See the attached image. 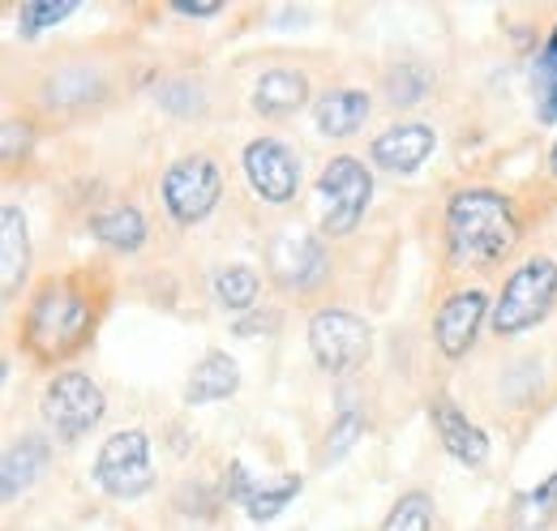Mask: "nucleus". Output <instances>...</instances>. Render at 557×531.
<instances>
[{
  "mask_svg": "<svg viewBox=\"0 0 557 531\" xmlns=\"http://www.w3.org/2000/svg\"><path fill=\"white\" fill-rule=\"evenodd\" d=\"M99 322V309L90 300V292L73 279L61 283H48L35 300H30V313H26V347L39 356V360H65L73 351H82L95 334Z\"/></svg>",
  "mask_w": 557,
  "mask_h": 531,
  "instance_id": "nucleus-2",
  "label": "nucleus"
},
{
  "mask_svg": "<svg viewBox=\"0 0 557 531\" xmlns=\"http://www.w3.org/2000/svg\"><path fill=\"white\" fill-rule=\"evenodd\" d=\"M433 146H437V133L429 129V125L408 121V125H395V129L382 133V137L369 146V155H373V163H377L382 172L412 176L420 163L433 155Z\"/></svg>",
  "mask_w": 557,
  "mask_h": 531,
  "instance_id": "nucleus-12",
  "label": "nucleus"
},
{
  "mask_svg": "<svg viewBox=\"0 0 557 531\" xmlns=\"http://www.w3.org/2000/svg\"><path fill=\"white\" fill-rule=\"evenodd\" d=\"M275 313L271 318H253V322H236V334H258V331H275Z\"/></svg>",
  "mask_w": 557,
  "mask_h": 531,
  "instance_id": "nucleus-32",
  "label": "nucleus"
},
{
  "mask_svg": "<svg viewBox=\"0 0 557 531\" xmlns=\"http://www.w3.org/2000/svg\"><path fill=\"white\" fill-rule=\"evenodd\" d=\"M554 300H557V262L554 258H528V262L506 279V287H502L488 322H493L497 334H523L528 326H536L541 318H549Z\"/></svg>",
  "mask_w": 557,
  "mask_h": 531,
  "instance_id": "nucleus-3",
  "label": "nucleus"
},
{
  "mask_svg": "<svg viewBox=\"0 0 557 531\" xmlns=\"http://www.w3.org/2000/svg\"><path fill=\"white\" fill-rule=\"evenodd\" d=\"M382 531H433V497H429L424 489H408V493L391 506Z\"/></svg>",
  "mask_w": 557,
  "mask_h": 531,
  "instance_id": "nucleus-25",
  "label": "nucleus"
},
{
  "mask_svg": "<svg viewBox=\"0 0 557 531\" xmlns=\"http://www.w3.org/2000/svg\"><path fill=\"white\" fill-rule=\"evenodd\" d=\"M309 99V77L300 69H267L253 86V112L258 116H287L305 108Z\"/></svg>",
  "mask_w": 557,
  "mask_h": 531,
  "instance_id": "nucleus-16",
  "label": "nucleus"
},
{
  "mask_svg": "<svg viewBox=\"0 0 557 531\" xmlns=\"http://www.w3.org/2000/svg\"><path fill=\"white\" fill-rule=\"evenodd\" d=\"M424 90H429V73L420 65H399L386 73V99H391V108H412L424 99Z\"/></svg>",
  "mask_w": 557,
  "mask_h": 531,
  "instance_id": "nucleus-28",
  "label": "nucleus"
},
{
  "mask_svg": "<svg viewBox=\"0 0 557 531\" xmlns=\"http://www.w3.org/2000/svg\"><path fill=\"white\" fill-rule=\"evenodd\" d=\"M159 103H163L168 112H176V116H189V112H198L202 90H198L194 82H172V86L159 90Z\"/></svg>",
  "mask_w": 557,
  "mask_h": 531,
  "instance_id": "nucleus-29",
  "label": "nucleus"
},
{
  "mask_svg": "<svg viewBox=\"0 0 557 531\" xmlns=\"http://www.w3.org/2000/svg\"><path fill=\"white\" fill-rule=\"evenodd\" d=\"M236 386H240L236 360H232L227 351H207V356L194 365V373H189L185 403H189V407H198V403H219V398L236 395Z\"/></svg>",
  "mask_w": 557,
  "mask_h": 531,
  "instance_id": "nucleus-17",
  "label": "nucleus"
},
{
  "mask_svg": "<svg viewBox=\"0 0 557 531\" xmlns=\"http://www.w3.org/2000/svg\"><path fill=\"white\" fill-rule=\"evenodd\" d=\"M549 172L557 176V141H554V150H549Z\"/></svg>",
  "mask_w": 557,
  "mask_h": 531,
  "instance_id": "nucleus-33",
  "label": "nucleus"
},
{
  "mask_svg": "<svg viewBox=\"0 0 557 531\" xmlns=\"http://www.w3.org/2000/svg\"><path fill=\"white\" fill-rule=\"evenodd\" d=\"M292 497H300V476H283L278 484H253L240 506H245V515L253 523H271V519H278L287 510Z\"/></svg>",
  "mask_w": 557,
  "mask_h": 531,
  "instance_id": "nucleus-24",
  "label": "nucleus"
},
{
  "mask_svg": "<svg viewBox=\"0 0 557 531\" xmlns=\"http://www.w3.org/2000/svg\"><path fill=\"white\" fill-rule=\"evenodd\" d=\"M223 198V172L210 155H185L163 172V206L176 223H202Z\"/></svg>",
  "mask_w": 557,
  "mask_h": 531,
  "instance_id": "nucleus-6",
  "label": "nucleus"
},
{
  "mask_svg": "<svg viewBox=\"0 0 557 531\" xmlns=\"http://www.w3.org/2000/svg\"><path fill=\"white\" fill-rule=\"evenodd\" d=\"M48 459H52V442L44 433H22L17 442H9L4 464H0V493H4V502H13L17 493H26L44 476Z\"/></svg>",
  "mask_w": 557,
  "mask_h": 531,
  "instance_id": "nucleus-15",
  "label": "nucleus"
},
{
  "mask_svg": "<svg viewBox=\"0 0 557 531\" xmlns=\"http://www.w3.org/2000/svg\"><path fill=\"white\" fill-rule=\"evenodd\" d=\"M90 236L116 254H138L141 240H146V219H141L138 206H108L99 214H90Z\"/></svg>",
  "mask_w": 557,
  "mask_h": 531,
  "instance_id": "nucleus-19",
  "label": "nucleus"
},
{
  "mask_svg": "<svg viewBox=\"0 0 557 531\" xmlns=\"http://www.w3.org/2000/svg\"><path fill=\"white\" fill-rule=\"evenodd\" d=\"M95 484L108 497L134 502L141 493L154 489V464H150V437L141 429H121L103 442L95 459Z\"/></svg>",
  "mask_w": 557,
  "mask_h": 531,
  "instance_id": "nucleus-5",
  "label": "nucleus"
},
{
  "mask_svg": "<svg viewBox=\"0 0 557 531\" xmlns=\"http://www.w3.org/2000/svg\"><path fill=\"white\" fill-rule=\"evenodd\" d=\"M429 416H433V429L442 437V446L450 450V459L468 467H481L488 459V437L481 424H472L450 398H433L429 403Z\"/></svg>",
  "mask_w": 557,
  "mask_h": 531,
  "instance_id": "nucleus-13",
  "label": "nucleus"
},
{
  "mask_svg": "<svg viewBox=\"0 0 557 531\" xmlns=\"http://www.w3.org/2000/svg\"><path fill=\"white\" fill-rule=\"evenodd\" d=\"M488 313V296L481 287H468V292H455L442 300L437 318H433V338H437V351L446 360H463L472 347H476V334Z\"/></svg>",
  "mask_w": 557,
  "mask_h": 531,
  "instance_id": "nucleus-10",
  "label": "nucleus"
},
{
  "mask_svg": "<svg viewBox=\"0 0 557 531\" xmlns=\"http://www.w3.org/2000/svg\"><path fill=\"white\" fill-rule=\"evenodd\" d=\"M245 163V176H249V189L271 206L296 198L300 189V159L292 155V146H283L278 137H253L240 155Z\"/></svg>",
  "mask_w": 557,
  "mask_h": 531,
  "instance_id": "nucleus-9",
  "label": "nucleus"
},
{
  "mask_svg": "<svg viewBox=\"0 0 557 531\" xmlns=\"http://www.w3.org/2000/svg\"><path fill=\"white\" fill-rule=\"evenodd\" d=\"M364 437V416L356 411V407H344L335 420H331V433H326V455H322V464H339L344 455H348L351 446Z\"/></svg>",
  "mask_w": 557,
  "mask_h": 531,
  "instance_id": "nucleus-27",
  "label": "nucleus"
},
{
  "mask_svg": "<svg viewBox=\"0 0 557 531\" xmlns=\"http://www.w3.org/2000/svg\"><path fill=\"white\" fill-rule=\"evenodd\" d=\"M309 347H313V360L326 373H351L356 365L369 360L373 331L351 309H318L309 318Z\"/></svg>",
  "mask_w": 557,
  "mask_h": 531,
  "instance_id": "nucleus-7",
  "label": "nucleus"
},
{
  "mask_svg": "<svg viewBox=\"0 0 557 531\" xmlns=\"http://www.w3.org/2000/svg\"><path fill=\"white\" fill-rule=\"evenodd\" d=\"M446 245L455 262H502L519 245V214L497 189H463L446 206Z\"/></svg>",
  "mask_w": 557,
  "mask_h": 531,
  "instance_id": "nucleus-1",
  "label": "nucleus"
},
{
  "mask_svg": "<svg viewBox=\"0 0 557 531\" xmlns=\"http://www.w3.org/2000/svg\"><path fill=\"white\" fill-rule=\"evenodd\" d=\"M95 99H103V77L90 69H61L44 82L48 108H90Z\"/></svg>",
  "mask_w": 557,
  "mask_h": 531,
  "instance_id": "nucleus-21",
  "label": "nucleus"
},
{
  "mask_svg": "<svg viewBox=\"0 0 557 531\" xmlns=\"http://www.w3.org/2000/svg\"><path fill=\"white\" fill-rule=\"evenodd\" d=\"M369 112H373V103H369L364 90H331V95L318 99L313 121H318L322 137H351L369 121Z\"/></svg>",
  "mask_w": 557,
  "mask_h": 531,
  "instance_id": "nucleus-18",
  "label": "nucleus"
},
{
  "mask_svg": "<svg viewBox=\"0 0 557 531\" xmlns=\"http://www.w3.org/2000/svg\"><path fill=\"white\" fill-rule=\"evenodd\" d=\"M258 292H262V279H258V270H249V266H223V270L214 274V300H219L227 313L253 309Z\"/></svg>",
  "mask_w": 557,
  "mask_h": 531,
  "instance_id": "nucleus-22",
  "label": "nucleus"
},
{
  "mask_svg": "<svg viewBox=\"0 0 557 531\" xmlns=\"http://www.w3.org/2000/svg\"><path fill=\"white\" fill-rule=\"evenodd\" d=\"M73 9H77V0H30V4L17 9V35L35 39L48 26H61L65 17H73Z\"/></svg>",
  "mask_w": 557,
  "mask_h": 531,
  "instance_id": "nucleus-26",
  "label": "nucleus"
},
{
  "mask_svg": "<svg viewBox=\"0 0 557 531\" xmlns=\"http://www.w3.org/2000/svg\"><path fill=\"white\" fill-rule=\"evenodd\" d=\"M30 150V125H17V121H4V159L17 163V155Z\"/></svg>",
  "mask_w": 557,
  "mask_h": 531,
  "instance_id": "nucleus-30",
  "label": "nucleus"
},
{
  "mask_svg": "<svg viewBox=\"0 0 557 531\" xmlns=\"http://www.w3.org/2000/svg\"><path fill=\"white\" fill-rule=\"evenodd\" d=\"M557 519V471L536 484V489H523L510 497V515H506V528L510 531H549V523Z\"/></svg>",
  "mask_w": 557,
  "mask_h": 531,
  "instance_id": "nucleus-20",
  "label": "nucleus"
},
{
  "mask_svg": "<svg viewBox=\"0 0 557 531\" xmlns=\"http://www.w3.org/2000/svg\"><path fill=\"white\" fill-rule=\"evenodd\" d=\"M26 270H30V232H26V214H22V206L4 201V206H0V292H4V300L17 296Z\"/></svg>",
  "mask_w": 557,
  "mask_h": 531,
  "instance_id": "nucleus-14",
  "label": "nucleus"
},
{
  "mask_svg": "<svg viewBox=\"0 0 557 531\" xmlns=\"http://www.w3.org/2000/svg\"><path fill=\"white\" fill-rule=\"evenodd\" d=\"M271 274L287 292H313L326 279V249L313 236H278L271 245Z\"/></svg>",
  "mask_w": 557,
  "mask_h": 531,
  "instance_id": "nucleus-11",
  "label": "nucleus"
},
{
  "mask_svg": "<svg viewBox=\"0 0 557 531\" xmlns=\"http://www.w3.org/2000/svg\"><path fill=\"white\" fill-rule=\"evenodd\" d=\"M532 86H536V121L557 125V26L532 61Z\"/></svg>",
  "mask_w": 557,
  "mask_h": 531,
  "instance_id": "nucleus-23",
  "label": "nucleus"
},
{
  "mask_svg": "<svg viewBox=\"0 0 557 531\" xmlns=\"http://www.w3.org/2000/svg\"><path fill=\"white\" fill-rule=\"evenodd\" d=\"M172 9L181 17H214L223 9V0H172Z\"/></svg>",
  "mask_w": 557,
  "mask_h": 531,
  "instance_id": "nucleus-31",
  "label": "nucleus"
},
{
  "mask_svg": "<svg viewBox=\"0 0 557 531\" xmlns=\"http://www.w3.org/2000/svg\"><path fill=\"white\" fill-rule=\"evenodd\" d=\"M103 407L108 398L99 391V382L90 373H57L48 382V391L39 398V411L48 420V429L61 437V442H82L99 420H103Z\"/></svg>",
  "mask_w": 557,
  "mask_h": 531,
  "instance_id": "nucleus-4",
  "label": "nucleus"
},
{
  "mask_svg": "<svg viewBox=\"0 0 557 531\" xmlns=\"http://www.w3.org/2000/svg\"><path fill=\"white\" fill-rule=\"evenodd\" d=\"M318 189L326 198V210H322V232L326 236H348L351 227L364 219V206L373 198V176L360 159L351 155H335L322 176H318Z\"/></svg>",
  "mask_w": 557,
  "mask_h": 531,
  "instance_id": "nucleus-8",
  "label": "nucleus"
}]
</instances>
